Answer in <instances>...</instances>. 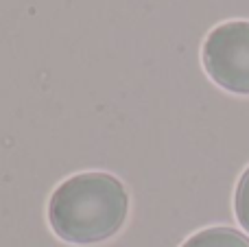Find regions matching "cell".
I'll list each match as a JSON object with an SVG mask.
<instances>
[{"mask_svg": "<svg viewBox=\"0 0 249 247\" xmlns=\"http://www.w3.org/2000/svg\"><path fill=\"white\" fill-rule=\"evenodd\" d=\"M234 210L236 219L243 228L249 232V169L243 173L241 182L236 186V197H234Z\"/></svg>", "mask_w": 249, "mask_h": 247, "instance_id": "obj_4", "label": "cell"}, {"mask_svg": "<svg viewBox=\"0 0 249 247\" xmlns=\"http://www.w3.org/2000/svg\"><path fill=\"white\" fill-rule=\"evenodd\" d=\"M203 66L221 88L249 94V22H225L212 29L203 44Z\"/></svg>", "mask_w": 249, "mask_h": 247, "instance_id": "obj_2", "label": "cell"}, {"mask_svg": "<svg viewBox=\"0 0 249 247\" xmlns=\"http://www.w3.org/2000/svg\"><path fill=\"white\" fill-rule=\"evenodd\" d=\"M127 191L109 173H81L53 193L48 219L59 239L90 245L114 236L127 219Z\"/></svg>", "mask_w": 249, "mask_h": 247, "instance_id": "obj_1", "label": "cell"}, {"mask_svg": "<svg viewBox=\"0 0 249 247\" xmlns=\"http://www.w3.org/2000/svg\"><path fill=\"white\" fill-rule=\"evenodd\" d=\"M181 247H249V239L232 228H208L193 234Z\"/></svg>", "mask_w": 249, "mask_h": 247, "instance_id": "obj_3", "label": "cell"}]
</instances>
